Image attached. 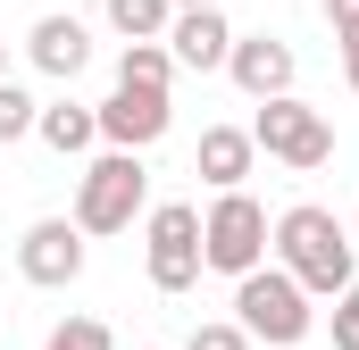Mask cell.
I'll list each match as a JSON object with an SVG mask.
<instances>
[{
    "instance_id": "1",
    "label": "cell",
    "mask_w": 359,
    "mask_h": 350,
    "mask_svg": "<svg viewBox=\"0 0 359 350\" xmlns=\"http://www.w3.org/2000/svg\"><path fill=\"white\" fill-rule=\"evenodd\" d=\"M268 251L301 275V292H309V300H343V292H351V275H359L343 217H334V209H318V200H292V209L276 217Z\"/></svg>"
},
{
    "instance_id": "2",
    "label": "cell",
    "mask_w": 359,
    "mask_h": 350,
    "mask_svg": "<svg viewBox=\"0 0 359 350\" xmlns=\"http://www.w3.org/2000/svg\"><path fill=\"white\" fill-rule=\"evenodd\" d=\"M234 326L251 334V342H309V326H318V309H309V292H301V275L284 259H259L251 275H234Z\"/></svg>"
},
{
    "instance_id": "3",
    "label": "cell",
    "mask_w": 359,
    "mask_h": 350,
    "mask_svg": "<svg viewBox=\"0 0 359 350\" xmlns=\"http://www.w3.org/2000/svg\"><path fill=\"white\" fill-rule=\"evenodd\" d=\"M142 192H151L142 150H100V159L76 175V225H84V234H126V225L142 217Z\"/></svg>"
},
{
    "instance_id": "4",
    "label": "cell",
    "mask_w": 359,
    "mask_h": 350,
    "mask_svg": "<svg viewBox=\"0 0 359 350\" xmlns=\"http://www.w3.org/2000/svg\"><path fill=\"white\" fill-rule=\"evenodd\" d=\"M251 142H259L268 159H284L292 175H318L326 159H334V125H326V108H309L301 92H276V100H259Z\"/></svg>"
},
{
    "instance_id": "5",
    "label": "cell",
    "mask_w": 359,
    "mask_h": 350,
    "mask_svg": "<svg viewBox=\"0 0 359 350\" xmlns=\"http://www.w3.org/2000/svg\"><path fill=\"white\" fill-rule=\"evenodd\" d=\"M268 209L234 183V192H217L209 200V217H201V267H217V275H251V267L268 259Z\"/></svg>"
},
{
    "instance_id": "6",
    "label": "cell",
    "mask_w": 359,
    "mask_h": 350,
    "mask_svg": "<svg viewBox=\"0 0 359 350\" xmlns=\"http://www.w3.org/2000/svg\"><path fill=\"white\" fill-rule=\"evenodd\" d=\"M142 251H151V284L159 292H192L201 284V209L192 200H159L151 225H142Z\"/></svg>"
},
{
    "instance_id": "7",
    "label": "cell",
    "mask_w": 359,
    "mask_h": 350,
    "mask_svg": "<svg viewBox=\"0 0 359 350\" xmlns=\"http://www.w3.org/2000/svg\"><path fill=\"white\" fill-rule=\"evenodd\" d=\"M17 275L42 284V292H67V284L84 275V225H76V217H34V225L17 234Z\"/></svg>"
},
{
    "instance_id": "8",
    "label": "cell",
    "mask_w": 359,
    "mask_h": 350,
    "mask_svg": "<svg viewBox=\"0 0 359 350\" xmlns=\"http://www.w3.org/2000/svg\"><path fill=\"white\" fill-rule=\"evenodd\" d=\"M168 125H176L168 92H134V84H117L109 100H100V142H109V150H151Z\"/></svg>"
},
{
    "instance_id": "9",
    "label": "cell",
    "mask_w": 359,
    "mask_h": 350,
    "mask_svg": "<svg viewBox=\"0 0 359 350\" xmlns=\"http://www.w3.org/2000/svg\"><path fill=\"white\" fill-rule=\"evenodd\" d=\"M226 76L251 92V100H276V92H292L301 59H292V42H276V34H234V50H226Z\"/></svg>"
},
{
    "instance_id": "10",
    "label": "cell",
    "mask_w": 359,
    "mask_h": 350,
    "mask_svg": "<svg viewBox=\"0 0 359 350\" xmlns=\"http://www.w3.org/2000/svg\"><path fill=\"white\" fill-rule=\"evenodd\" d=\"M159 42L176 50V67H192V76H209V67H226V50H234V25H226L217 8H176Z\"/></svg>"
},
{
    "instance_id": "11",
    "label": "cell",
    "mask_w": 359,
    "mask_h": 350,
    "mask_svg": "<svg viewBox=\"0 0 359 350\" xmlns=\"http://www.w3.org/2000/svg\"><path fill=\"white\" fill-rule=\"evenodd\" d=\"M25 59H34L42 76H59V84H67V76H84V67H92V34H84V17H42V25L25 34Z\"/></svg>"
},
{
    "instance_id": "12",
    "label": "cell",
    "mask_w": 359,
    "mask_h": 350,
    "mask_svg": "<svg viewBox=\"0 0 359 350\" xmlns=\"http://www.w3.org/2000/svg\"><path fill=\"white\" fill-rule=\"evenodd\" d=\"M251 159H259V142H251V125H209V134H201V159H192V167L209 175L217 192H234V183L251 175Z\"/></svg>"
},
{
    "instance_id": "13",
    "label": "cell",
    "mask_w": 359,
    "mask_h": 350,
    "mask_svg": "<svg viewBox=\"0 0 359 350\" xmlns=\"http://www.w3.org/2000/svg\"><path fill=\"white\" fill-rule=\"evenodd\" d=\"M34 134H42L59 159H84L92 142H100V108H84V100H50V108L34 117Z\"/></svg>"
},
{
    "instance_id": "14",
    "label": "cell",
    "mask_w": 359,
    "mask_h": 350,
    "mask_svg": "<svg viewBox=\"0 0 359 350\" xmlns=\"http://www.w3.org/2000/svg\"><path fill=\"white\" fill-rule=\"evenodd\" d=\"M117 84L168 92V84H176V50H168V42H126V50H117Z\"/></svg>"
},
{
    "instance_id": "15",
    "label": "cell",
    "mask_w": 359,
    "mask_h": 350,
    "mask_svg": "<svg viewBox=\"0 0 359 350\" xmlns=\"http://www.w3.org/2000/svg\"><path fill=\"white\" fill-rule=\"evenodd\" d=\"M168 17H176V0H109V25H117L126 42H159Z\"/></svg>"
},
{
    "instance_id": "16",
    "label": "cell",
    "mask_w": 359,
    "mask_h": 350,
    "mask_svg": "<svg viewBox=\"0 0 359 350\" xmlns=\"http://www.w3.org/2000/svg\"><path fill=\"white\" fill-rule=\"evenodd\" d=\"M34 117H42V100H34L25 84H8V76H0V150H8V142H25V134H34Z\"/></svg>"
},
{
    "instance_id": "17",
    "label": "cell",
    "mask_w": 359,
    "mask_h": 350,
    "mask_svg": "<svg viewBox=\"0 0 359 350\" xmlns=\"http://www.w3.org/2000/svg\"><path fill=\"white\" fill-rule=\"evenodd\" d=\"M42 350H117V334H109L100 317H67V326H50Z\"/></svg>"
},
{
    "instance_id": "18",
    "label": "cell",
    "mask_w": 359,
    "mask_h": 350,
    "mask_svg": "<svg viewBox=\"0 0 359 350\" xmlns=\"http://www.w3.org/2000/svg\"><path fill=\"white\" fill-rule=\"evenodd\" d=\"M184 350H251V334L234 326V317H217V326H192V342Z\"/></svg>"
},
{
    "instance_id": "19",
    "label": "cell",
    "mask_w": 359,
    "mask_h": 350,
    "mask_svg": "<svg viewBox=\"0 0 359 350\" xmlns=\"http://www.w3.org/2000/svg\"><path fill=\"white\" fill-rule=\"evenodd\" d=\"M326 25H334V42H359V0H326Z\"/></svg>"
},
{
    "instance_id": "20",
    "label": "cell",
    "mask_w": 359,
    "mask_h": 350,
    "mask_svg": "<svg viewBox=\"0 0 359 350\" xmlns=\"http://www.w3.org/2000/svg\"><path fill=\"white\" fill-rule=\"evenodd\" d=\"M334 350H359V309H351V300L334 309Z\"/></svg>"
},
{
    "instance_id": "21",
    "label": "cell",
    "mask_w": 359,
    "mask_h": 350,
    "mask_svg": "<svg viewBox=\"0 0 359 350\" xmlns=\"http://www.w3.org/2000/svg\"><path fill=\"white\" fill-rule=\"evenodd\" d=\"M343 84L359 92V42H343Z\"/></svg>"
},
{
    "instance_id": "22",
    "label": "cell",
    "mask_w": 359,
    "mask_h": 350,
    "mask_svg": "<svg viewBox=\"0 0 359 350\" xmlns=\"http://www.w3.org/2000/svg\"><path fill=\"white\" fill-rule=\"evenodd\" d=\"M176 8H217V0H176Z\"/></svg>"
},
{
    "instance_id": "23",
    "label": "cell",
    "mask_w": 359,
    "mask_h": 350,
    "mask_svg": "<svg viewBox=\"0 0 359 350\" xmlns=\"http://www.w3.org/2000/svg\"><path fill=\"white\" fill-rule=\"evenodd\" d=\"M343 300H351V309H359V275H351V292H343Z\"/></svg>"
},
{
    "instance_id": "24",
    "label": "cell",
    "mask_w": 359,
    "mask_h": 350,
    "mask_svg": "<svg viewBox=\"0 0 359 350\" xmlns=\"http://www.w3.org/2000/svg\"><path fill=\"white\" fill-rule=\"evenodd\" d=\"M0 76H8V42H0Z\"/></svg>"
},
{
    "instance_id": "25",
    "label": "cell",
    "mask_w": 359,
    "mask_h": 350,
    "mask_svg": "<svg viewBox=\"0 0 359 350\" xmlns=\"http://www.w3.org/2000/svg\"><path fill=\"white\" fill-rule=\"evenodd\" d=\"M142 350H151V342H142Z\"/></svg>"
}]
</instances>
